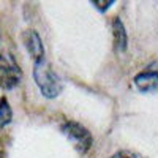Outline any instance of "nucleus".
Masks as SVG:
<instances>
[{"label": "nucleus", "mask_w": 158, "mask_h": 158, "mask_svg": "<svg viewBox=\"0 0 158 158\" xmlns=\"http://www.w3.org/2000/svg\"><path fill=\"white\" fill-rule=\"evenodd\" d=\"M33 77H35L36 85L40 87L41 94L46 98H56V97H59L62 94L63 82H62L60 76L52 70V67L46 62V59L35 63Z\"/></svg>", "instance_id": "1"}, {"label": "nucleus", "mask_w": 158, "mask_h": 158, "mask_svg": "<svg viewBox=\"0 0 158 158\" xmlns=\"http://www.w3.org/2000/svg\"><path fill=\"white\" fill-rule=\"evenodd\" d=\"M22 77V71L16 65V60L11 54L0 56V85L6 90L15 89Z\"/></svg>", "instance_id": "2"}, {"label": "nucleus", "mask_w": 158, "mask_h": 158, "mask_svg": "<svg viewBox=\"0 0 158 158\" xmlns=\"http://www.w3.org/2000/svg\"><path fill=\"white\" fill-rule=\"evenodd\" d=\"M62 131H63V135L73 142V146L76 147V150L79 153H85L90 149L92 135L82 125H79L76 122H67L65 125H62Z\"/></svg>", "instance_id": "3"}, {"label": "nucleus", "mask_w": 158, "mask_h": 158, "mask_svg": "<svg viewBox=\"0 0 158 158\" xmlns=\"http://www.w3.org/2000/svg\"><path fill=\"white\" fill-rule=\"evenodd\" d=\"M133 82L139 92H158V62L150 63L141 73H138Z\"/></svg>", "instance_id": "4"}, {"label": "nucleus", "mask_w": 158, "mask_h": 158, "mask_svg": "<svg viewBox=\"0 0 158 158\" xmlns=\"http://www.w3.org/2000/svg\"><path fill=\"white\" fill-rule=\"evenodd\" d=\"M24 43L27 46V51L35 63L44 60V46H43V41L40 38V35L35 30L24 32Z\"/></svg>", "instance_id": "5"}, {"label": "nucleus", "mask_w": 158, "mask_h": 158, "mask_svg": "<svg viewBox=\"0 0 158 158\" xmlns=\"http://www.w3.org/2000/svg\"><path fill=\"white\" fill-rule=\"evenodd\" d=\"M112 33H114V48L117 52L127 51V32L120 18H114L112 21Z\"/></svg>", "instance_id": "6"}, {"label": "nucleus", "mask_w": 158, "mask_h": 158, "mask_svg": "<svg viewBox=\"0 0 158 158\" xmlns=\"http://www.w3.org/2000/svg\"><path fill=\"white\" fill-rule=\"evenodd\" d=\"M11 117H13V112H11L10 104L5 100H2L0 101V128L6 127L11 122Z\"/></svg>", "instance_id": "7"}, {"label": "nucleus", "mask_w": 158, "mask_h": 158, "mask_svg": "<svg viewBox=\"0 0 158 158\" xmlns=\"http://www.w3.org/2000/svg\"><path fill=\"white\" fill-rule=\"evenodd\" d=\"M111 158H146V156L138 152H133V150H118Z\"/></svg>", "instance_id": "8"}, {"label": "nucleus", "mask_w": 158, "mask_h": 158, "mask_svg": "<svg viewBox=\"0 0 158 158\" xmlns=\"http://www.w3.org/2000/svg\"><path fill=\"white\" fill-rule=\"evenodd\" d=\"M94 5H95L97 8H100V11H104L106 8H109V6L112 5V2H109V3H98V2H95Z\"/></svg>", "instance_id": "9"}]
</instances>
